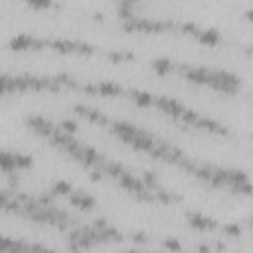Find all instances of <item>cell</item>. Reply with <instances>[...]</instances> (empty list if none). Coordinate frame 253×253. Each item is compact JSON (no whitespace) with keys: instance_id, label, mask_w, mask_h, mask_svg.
<instances>
[{"instance_id":"cell-11","label":"cell","mask_w":253,"mask_h":253,"mask_svg":"<svg viewBox=\"0 0 253 253\" xmlns=\"http://www.w3.org/2000/svg\"><path fill=\"white\" fill-rule=\"evenodd\" d=\"M131 97L137 105L141 107H151L155 105V95H151L149 91H131Z\"/></svg>"},{"instance_id":"cell-18","label":"cell","mask_w":253,"mask_h":253,"mask_svg":"<svg viewBox=\"0 0 253 253\" xmlns=\"http://www.w3.org/2000/svg\"><path fill=\"white\" fill-rule=\"evenodd\" d=\"M8 75H2L0 73V95H4V93H8Z\"/></svg>"},{"instance_id":"cell-13","label":"cell","mask_w":253,"mask_h":253,"mask_svg":"<svg viewBox=\"0 0 253 253\" xmlns=\"http://www.w3.org/2000/svg\"><path fill=\"white\" fill-rule=\"evenodd\" d=\"M71 190H73L71 184L65 182V180H60V182H56V184L52 186V194H54V196H69Z\"/></svg>"},{"instance_id":"cell-7","label":"cell","mask_w":253,"mask_h":253,"mask_svg":"<svg viewBox=\"0 0 253 253\" xmlns=\"http://www.w3.org/2000/svg\"><path fill=\"white\" fill-rule=\"evenodd\" d=\"M75 111H77L79 115H83L85 119L95 121V123H99V125H111V121H109V119H107L103 113H99V111H95V109H89V107L77 105V107H75Z\"/></svg>"},{"instance_id":"cell-16","label":"cell","mask_w":253,"mask_h":253,"mask_svg":"<svg viewBox=\"0 0 253 253\" xmlns=\"http://www.w3.org/2000/svg\"><path fill=\"white\" fill-rule=\"evenodd\" d=\"M16 243L14 239L10 237H4V235H0V251H16Z\"/></svg>"},{"instance_id":"cell-8","label":"cell","mask_w":253,"mask_h":253,"mask_svg":"<svg viewBox=\"0 0 253 253\" xmlns=\"http://www.w3.org/2000/svg\"><path fill=\"white\" fill-rule=\"evenodd\" d=\"M95 93L115 97V95H121V93H123V87L117 85V83H113V81H101V83L95 85Z\"/></svg>"},{"instance_id":"cell-14","label":"cell","mask_w":253,"mask_h":253,"mask_svg":"<svg viewBox=\"0 0 253 253\" xmlns=\"http://www.w3.org/2000/svg\"><path fill=\"white\" fill-rule=\"evenodd\" d=\"M14 160H16V168H30L32 166V157H28V155L14 153Z\"/></svg>"},{"instance_id":"cell-2","label":"cell","mask_w":253,"mask_h":253,"mask_svg":"<svg viewBox=\"0 0 253 253\" xmlns=\"http://www.w3.org/2000/svg\"><path fill=\"white\" fill-rule=\"evenodd\" d=\"M155 105L162 111V113H166V115H170V117H174V119H178V115L186 109L180 101H176V99H172V97H157L155 99Z\"/></svg>"},{"instance_id":"cell-9","label":"cell","mask_w":253,"mask_h":253,"mask_svg":"<svg viewBox=\"0 0 253 253\" xmlns=\"http://www.w3.org/2000/svg\"><path fill=\"white\" fill-rule=\"evenodd\" d=\"M0 170L2 172H8L12 174L16 168V160H14V153H8V151H0Z\"/></svg>"},{"instance_id":"cell-19","label":"cell","mask_w":253,"mask_h":253,"mask_svg":"<svg viewBox=\"0 0 253 253\" xmlns=\"http://www.w3.org/2000/svg\"><path fill=\"white\" fill-rule=\"evenodd\" d=\"M223 231H225L227 235H233V237H237V235L241 233V227H239V225H223Z\"/></svg>"},{"instance_id":"cell-17","label":"cell","mask_w":253,"mask_h":253,"mask_svg":"<svg viewBox=\"0 0 253 253\" xmlns=\"http://www.w3.org/2000/svg\"><path fill=\"white\" fill-rule=\"evenodd\" d=\"M58 129L63 131V133H67V135H73L77 131V123H73V121H62V125L58 126Z\"/></svg>"},{"instance_id":"cell-15","label":"cell","mask_w":253,"mask_h":253,"mask_svg":"<svg viewBox=\"0 0 253 253\" xmlns=\"http://www.w3.org/2000/svg\"><path fill=\"white\" fill-rule=\"evenodd\" d=\"M26 4L36 8V10H46V8H50L54 4V0H26Z\"/></svg>"},{"instance_id":"cell-6","label":"cell","mask_w":253,"mask_h":253,"mask_svg":"<svg viewBox=\"0 0 253 253\" xmlns=\"http://www.w3.org/2000/svg\"><path fill=\"white\" fill-rule=\"evenodd\" d=\"M184 73H186V79L192 81V83H208L212 69H206V67H186Z\"/></svg>"},{"instance_id":"cell-3","label":"cell","mask_w":253,"mask_h":253,"mask_svg":"<svg viewBox=\"0 0 253 253\" xmlns=\"http://www.w3.org/2000/svg\"><path fill=\"white\" fill-rule=\"evenodd\" d=\"M186 218H188V223H190L194 229H200V231L216 229V227H218V223H216L212 218H208V216H204V214H198V212H188Z\"/></svg>"},{"instance_id":"cell-1","label":"cell","mask_w":253,"mask_h":253,"mask_svg":"<svg viewBox=\"0 0 253 253\" xmlns=\"http://www.w3.org/2000/svg\"><path fill=\"white\" fill-rule=\"evenodd\" d=\"M42 46H46V42L36 40V38H32L30 34H16V36L10 40V50H14V52L38 50V48H42Z\"/></svg>"},{"instance_id":"cell-12","label":"cell","mask_w":253,"mask_h":253,"mask_svg":"<svg viewBox=\"0 0 253 253\" xmlns=\"http://www.w3.org/2000/svg\"><path fill=\"white\" fill-rule=\"evenodd\" d=\"M153 67H155L157 73L166 75V73H170V71L174 69V63H172L170 60H166V58H160V60H155V62H153Z\"/></svg>"},{"instance_id":"cell-4","label":"cell","mask_w":253,"mask_h":253,"mask_svg":"<svg viewBox=\"0 0 253 253\" xmlns=\"http://www.w3.org/2000/svg\"><path fill=\"white\" fill-rule=\"evenodd\" d=\"M69 202L73 204V206H77L79 210H93L95 208V198L93 196H89L87 192H83V190H71L69 192Z\"/></svg>"},{"instance_id":"cell-20","label":"cell","mask_w":253,"mask_h":253,"mask_svg":"<svg viewBox=\"0 0 253 253\" xmlns=\"http://www.w3.org/2000/svg\"><path fill=\"white\" fill-rule=\"evenodd\" d=\"M164 245H166L168 249H182V247H180V243H178V241H172V239H168Z\"/></svg>"},{"instance_id":"cell-5","label":"cell","mask_w":253,"mask_h":253,"mask_svg":"<svg viewBox=\"0 0 253 253\" xmlns=\"http://www.w3.org/2000/svg\"><path fill=\"white\" fill-rule=\"evenodd\" d=\"M28 125H30V129H34L36 133H40L44 137H52L54 131H56V126H52V123L46 121L44 117H30L28 119Z\"/></svg>"},{"instance_id":"cell-10","label":"cell","mask_w":253,"mask_h":253,"mask_svg":"<svg viewBox=\"0 0 253 253\" xmlns=\"http://www.w3.org/2000/svg\"><path fill=\"white\" fill-rule=\"evenodd\" d=\"M196 38H198L202 44H206V46H218L220 40H221L216 30H198V32H196Z\"/></svg>"}]
</instances>
